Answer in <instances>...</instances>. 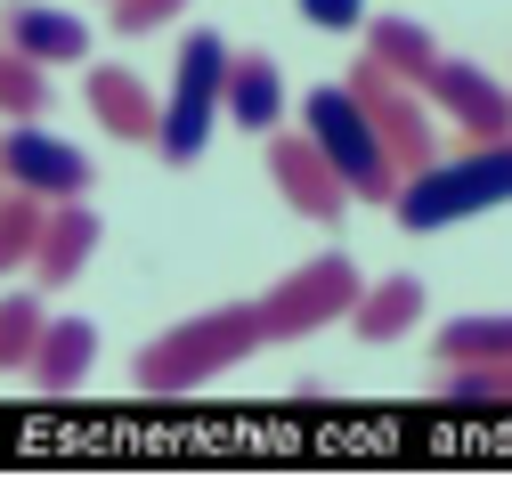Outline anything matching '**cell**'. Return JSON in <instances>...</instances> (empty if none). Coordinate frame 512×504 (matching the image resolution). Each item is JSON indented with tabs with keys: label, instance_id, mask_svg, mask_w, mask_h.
Segmentation results:
<instances>
[{
	"label": "cell",
	"instance_id": "obj_1",
	"mask_svg": "<svg viewBox=\"0 0 512 504\" xmlns=\"http://www.w3.org/2000/svg\"><path fill=\"white\" fill-rule=\"evenodd\" d=\"M261 309L252 301H220V309H196V318H179L163 326L139 358H131V383L147 399H187V391H204L212 374L244 366V358H261Z\"/></svg>",
	"mask_w": 512,
	"mask_h": 504
},
{
	"label": "cell",
	"instance_id": "obj_13",
	"mask_svg": "<svg viewBox=\"0 0 512 504\" xmlns=\"http://www.w3.org/2000/svg\"><path fill=\"white\" fill-rule=\"evenodd\" d=\"M90 358H98V326L90 318H49L41 342H33V358H25V383L49 391V399H66V391L90 383Z\"/></svg>",
	"mask_w": 512,
	"mask_h": 504
},
{
	"label": "cell",
	"instance_id": "obj_14",
	"mask_svg": "<svg viewBox=\"0 0 512 504\" xmlns=\"http://www.w3.org/2000/svg\"><path fill=\"white\" fill-rule=\"evenodd\" d=\"M220 114L236 122V131H277V114H285V74H277V57L269 49H244L228 57V82H220Z\"/></svg>",
	"mask_w": 512,
	"mask_h": 504
},
{
	"label": "cell",
	"instance_id": "obj_5",
	"mask_svg": "<svg viewBox=\"0 0 512 504\" xmlns=\"http://www.w3.org/2000/svg\"><path fill=\"white\" fill-rule=\"evenodd\" d=\"M358 261L350 252H317V261H301V269H285L261 301V334L269 342H301V334H317V326H334V318H350V301H358Z\"/></svg>",
	"mask_w": 512,
	"mask_h": 504
},
{
	"label": "cell",
	"instance_id": "obj_21",
	"mask_svg": "<svg viewBox=\"0 0 512 504\" xmlns=\"http://www.w3.org/2000/svg\"><path fill=\"white\" fill-rule=\"evenodd\" d=\"M447 399H464V407H496V399H512V358L456 366V374H447Z\"/></svg>",
	"mask_w": 512,
	"mask_h": 504
},
{
	"label": "cell",
	"instance_id": "obj_9",
	"mask_svg": "<svg viewBox=\"0 0 512 504\" xmlns=\"http://www.w3.org/2000/svg\"><path fill=\"white\" fill-rule=\"evenodd\" d=\"M415 90H423L447 122H464V139H512V98H504V82L480 74V66H464V57H439Z\"/></svg>",
	"mask_w": 512,
	"mask_h": 504
},
{
	"label": "cell",
	"instance_id": "obj_4",
	"mask_svg": "<svg viewBox=\"0 0 512 504\" xmlns=\"http://www.w3.org/2000/svg\"><path fill=\"white\" fill-rule=\"evenodd\" d=\"M220 82H228V41H220V33H187V41H179V66H171L163 122H155V155H163V163H196V155L212 147Z\"/></svg>",
	"mask_w": 512,
	"mask_h": 504
},
{
	"label": "cell",
	"instance_id": "obj_23",
	"mask_svg": "<svg viewBox=\"0 0 512 504\" xmlns=\"http://www.w3.org/2000/svg\"><path fill=\"white\" fill-rule=\"evenodd\" d=\"M301 17L317 33H350V25H366V0H301Z\"/></svg>",
	"mask_w": 512,
	"mask_h": 504
},
{
	"label": "cell",
	"instance_id": "obj_7",
	"mask_svg": "<svg viewBox=\"0 0 512 504\" xmlns=\"http://www.w3.org/2000/svg\"><path fill=\"white\" fill-rule=\"evenodd\" d=\"M0 187H25V196H41V204L90 196V163H82L74 139H57L33 114H17V131H0Z\"/></svg>",
	"mask_w": 512,
	"mask_h": 504
},
{
	"label": "cell",
	"instance_id": "obj_18",
	"mask_svg": "<svg viewBox=\"0 0 512 504\" xmlns=\"http://www.w3.org/2000/svg\"><path fill=\"white\" fill-rule=\"evenodd\" d=\"M439 358H447V366L512 358V318H447V326H439Z\"/></svg>",
	"mask_w": 512,
	"mask_h": 504
},
{
	"label": "cell",
	"instance_id": "obj_17",
	"mask_svg": "<svg viewBox=\"0 0 512 504\" xmlns=\"http://www.w3.org/2000/svg\"><path fill=\"white\" fill-rule=\"evenodd\" d=\"M41 196H25V187H0V277L33 269V244H41Z\"/></svg>",
	"mask_w": 512,
	"mask_h": 504
},
{
	"label": "cell",
	"instance_id": "obj_3",
	"mask_svg": "<svg viewBox=\"0 0 512 504\" xmlns=\"http://www.w3.org/2000/svg\"><path fill=\"white\" fill-rule=\"evenodd\" d=\"M301 131H309L317 155L334 163V179L350 187V204H391L399 196V163H391V147L374 139V122L350 98V82H317L301 98Z\"/></svg>",
	"mask_w": 512,
	"mask_h": 504
},
{
	"label": "cell",
	"instance_id": "obj_10",
	"mask_svg": "<svg viewBox=\"0 0 512 504\" xmlns=\"http://www.w3.org/2000/svg\"><path fill=\"white\" fill-rule=\"evenodd\" d=\"M98 236H106V220L90 212V196H57L49 212H41V244H33V277L49 285V293H66L90 261H98Z\"/></svg>",
	"mask_w": 512,
	"mask_h": 504
},
{
	"label": "cell",
	"instance_id": "obj_11",
	"mask_svg": "<svg viewBox=\"0 0 512 504\" xmlns=\"http://www.w3.org/2000/svg\"><path fill=\"white\" fill-rule=\"evenodd\" d=\"M82 90H90V114H98V131H106V139H122V147H155L163 98H155L131 66H90Z\"/></svg>",
	"mask_w": 512,
	"mask_h": 504
},
{
	"label": "cell",
	"instance_id": "obj_6",
	"mask_svg": "<svg viewBox=\"0 0 512 504\" xmlns=\"http://www.w3.org/2000/svg\"><path fill=\"white\" fill-rule=\"evenodd\" d=\"M350 98L366 106V122H374V139L391 147L399 179H407V171H423V163L439 155V122H431L423 90H415L407 74H391V66H382V57H358V66H350Z\"/></svg>",
	"mask_w": 512,
	"mask_h": 504
},
{
	"label": "cell",
	"instance_id": "obj_20",
	"mask_svg": "<svg viewBox=\"0 0 512 504\" xmlns=\"http://www.w3.org/2000/svg\"><path fill=\"white\" fill-rule=\"evenodd\" d=\"M41 106H49V66H33L0 41V114H41Z\"/></svg>",
	"mask_w": 512,
	"mask_h": 504
},
{
	"label": "cell",
	"instance_id": "obj_12",
	"mask_svg": "<svg viewBox=\"0 0 512 504\" xmlns=\"http://www.w3.org/2000/svg\"><path fill=\"white\" fill-rule=\"evenodd\" d=\"M0 33H9V49L33 57V66H82V49H90V25L74 9H49V0H9V9H0Z\"/></svg>",
	"mask_w": 512,
	"mask_h": 504
},
{
	"label": "cell",
	"instance_id": "obj_16",
	"mask_svg": "<svg viewBox=\"0 0 512 504\" xmlns=\"http://www.w3.org/2000/svg\"><path fill=\"white\" fill-rule=\"evenodd\" d=\"M366 57H382L391 74H407V82H423L431 66H439V41L415 25V17H374L366 25Z\"/></svg>",
	"mask_w": 512,
	"mask_h": 504
},
{
	"label": "cell",
	"instance_id": "obj_8",
	"mask_svg": "<svg viewBox=\"0 0 512 504\" xmlns=\"http://www.w3.org/2000/svg\"><path fill=\"white\" fill-rule=\"evenodd\" d=\"M269 179H277V196L301 212V220H317V228H334L342 212H350V187L334 179V163L309 147V131H269Z\"/></svg>",
	"mask_w": 512,
	"mask_h": 504
},
{
	"label": "cell",
	"instance_id": "obj_2",
	"mask_svg": "<svg viewBox=\"0 0 512 504\" xmlns=\"http://www.w3.org/2000/svg\"><path fill=\"white\" fill-rule=\"evenodd\" d=\"M496 204H512V139H472V155H456V163L431 155L423 171L399 179V196H391L399 228H415V236L464 228L472 212H496Z\"/></svg>",
	"mask_w": 512,
	"mask_h": 504
},
{
	"label": "cell",
	"instance_id": "obj_22",
	"mask_svg": "<svg viewBox=\"0 0 512 504\" xmlns=\"http://www.w3.org/2000/svg\"><path fill=\"white\" fill-rule=\"evenodd\" d=\"M114 33H163L171 17H187V0H106Z\"/></svg>",
	"mask_w": 512,
	"mask_h": 504
},
{
	"label": "cell",
	"instance_id": "obj_19",
	"mask_svg": "<svg viewBox=\"0 0 512 504\" xmlns=\"http://www.w3.org/2000/svg\"><path fill=\"white\" fill-rule=\"evenodd\" d=\"M41 326H49L41 293H0V374H25V358H33Z\"/></svg>",
	"mask_w": 512,
	"mask_h": 504
},
{
	"label": "cell",
	"instance_id": "obj_15",
	"mask_svg": "<svg viewBox=\"0 0 512 504\" xmlns=\"http://www.w3.org/2000/svg\"><path fill=\"white\" fill-rule=\"evenodd\" d=\"M415 318H423V277H382V285H358V301H350L358 342H399Z\"/></svg>",
	"mask_w": 512,
	"mask_h": 504
}]
</instances>
